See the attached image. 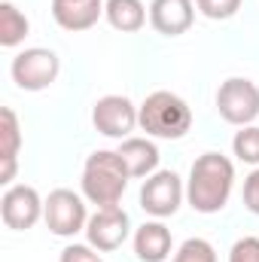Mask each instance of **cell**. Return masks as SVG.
Wrapping results in <instances>:
<instances>
[{
    "mask_svg": "<svg viewBox=\"0 0 259 262\" xmlns=\"http://www.w3.org/2000/svg\"><path fill=\"white\" fill-rule=\"evenodd\" d=\"M119 156L128 168L131 180H146L149 174L159 171V162H162V152L149 137H125L119 143Z\"/></svg>",
    "mask_w": 259,
    "mask_h": 262,
    "instance_id": "cell-15",
    "label": "cell"
},
{
    "mask_svg": "<svg viewBox=\"0 0 259 262\" xmlns=\"http://www.w3.org/2000/svg\"><path fill=\"white\" fill-rule=\"evenodd\" d=\"M232 152L238 162L259 168V125H244L232 137Z\"/></svg>",
    "mask_w": 259,
    "mask_h": 262,
    "instance_id": "cell-18",
    "label": "cell"
},
{
    "mask_svg": "<svg viewBox=\"0 0 259 262\" xmlns=\"http://www.w3.org/2000/svg\"><path fill=\"white\" fill-rule=\"evenodd\" d=\"M217 113L229 125H253L259 119V85L247 76H229L217 89Z\"/></svg>",
    "mask_w": 259,
    "mask_h": 262,
    "instance_id": "cell-4",
    "label": "cell"
},
{
    "mask_svg": "<svg viewBox=\"0 0 259 262\" xmlns=\"http://www.w3.org/2000/svg\"><path fill=\"white\" fill-rule=\"evenodd\" d=\"M131 244H134V256L140 262H168L174 250L171 229L162 220H146L143 226H137L131 235Z\"/></svg>",
    "mask_w": 259,
    "mask_h": 262,
    "instance_id": "cell-12",
    "label": "cell"
},
{
    "mask_svg": "<svg viewBox=\"0 0 259 262\" xmlns=\"http://www.w3.org/2000/svg\"><path fill=\"white\" fill-rule=\"evenodd\" d=\"M43 207H46V198H40V192L28 183H15V186H6V192L0 198V216H3V226L12 229V232H28L34 229L40 220H43Z\"/></svg>",
    "mask_w": 259,
    "mask_h": 262,
    "instance_id": "cell-9",
    "label": "cell"
},
{
    "mask_svg": "<svg viewBox=\"0 0 259 262\" xmlns=\"http://www.w3.org/2000/svg\"><path fill=\"white\" fill-rule=\"evenodd\" d=\"M229 262H259V238L256 235H244L232 244Z\"/></svg>",
    "mask_w": 259,
    "mask_h": 262,
    "instance_id": "cell-21",
    "label": "cell"
},
{
    "mask_svg": "<svg viewBox=\"0 0 259 262\" xmlns=\"http://www.w3.org/2000/svg\"><path fill=\"white\" fill-rule=\"evenodd\" d=\"M101 256L95 253V247L85 241V244H67L61 250V259L58 262H98Z\"/></svg>",
    "mask_w": 259,
    "mask_h": 262,
    "instance_id": "cell-22",
    "label": "cell"
},
{
    "mask_svg": "<svg viewBox=\"0 0 259 262\" xmlns=\"http://www.w3.org/2000/svg\"><path fill=\"white\" fill-rule=\"evenodd\" d=\"M18 149H21V125L12 107L0 110V183L12 186L18 171Z\"/></svg>",
    "mask_w": 259,
    "mask_h": 262,
    "instance_id": "cell-14",
    "label": "cell"
},
{
    "mask_svg": "<svg viewBox=\"0 0 259 262\" xmlns=\"http://www.w3.org/2000/svg\"><path fill=\"white\" fill-rule=\"evenodd\" d=\"M195 6L210 21H229L232 15H238L241 0H195Z\"/></svg>",
    "mask_w": 259,
    "mask_h": 262,
    "instance_id": "cell-20",
    "label": "cell"
},
{
    "mask_svg": "<svg viewBox=\"0 0 259 262\" xmlns=\"http://www.w3.org/2000/svg\"><path fill=\"white\" fill-rule=\"evenodd\" d=\"M128 168L119 149H95L82 165V195L95 207H116L128 189Z\"/></svg>",
    "mask_w": 259,
    "mask_h": 262,
    "instance_id": "cell-2",
    "label": "cell"
},
{
    "mask_svg": "<svg viewBox=\"0 0 259 262\" xmlns=\"http://www.w3.org/2000/svg\"><path fill=\"white\" fill-rule=\"evenodd\" d=\"M92 125L104 137L125 140L140 125V107H134V101L125 95H104L92 107Z\"/></svg>",
    "mask_w": 259,
    "mask_h": 262,
    "instance_id": "cell-8",
    "label": "cell"
},
{
    "mask_svg": "<svg viewBox=\"0 0 259 262\" xmlns=\"http://www.w3.org/2000/svg\"><path fill=\"white\" fill-rule=\"evenodd\" d=\"M235 189V162L223 152H201L189 168L186 201L195 213H220Z\"/></svg>",
    "mask_w": 259,
    "mask_h": 262,
    "instance_id": "cell-1",
    "label": "cell"
},
{
    "mask_svg": "<svg viewBox=\"0 0 259 262\" xmlns=\"http://www.w3.org/2000/svg\"><path fill=\"white\" fill-rule=\"evenodd\" d=\"M244 207L259 216V168H253L244 177Z\"/></svg>",
    "mask_w": 259,
    "mask_h": 262,
    "instance_id": "cell-23",
    "label": "cell"
},
{
    "mask_svg": "<svg viewBox=\"0 0 259 262\" xmlns=\"http://www.w3.org/2000/svg\"><path fill=\"white\" fill-rule=\"evenodd\" d=\"M43 220H46L49 232L58 235V238H73V235L85 232V226H89L85 195H79L73 189H52L46 195Z\"/></svg>",
    "mask_w": 259,
    "mask_h": 262,
    "instance_id": "cell-6",
    "label": "cell"
},
{
    "mask_svg": "<svg viewBox=\"0 0 259 262\" xmlns=\"http://www.w3.org/2000/svg\"><path fill=\"white\" fill-rule=\"evenodd\" d=\"M140 128L146 131V137L180 140L192 128V107L180 95L159 89L146 95L140 104Z\"/></svg>",
    "mask_w": 259,
    "mask_h": 262,
    "instance_id": "cell-3",
    "label": "cell"
},
{
    "mask_svg": "<svg viewBox=\"0 0 259 262\" xmlns=\"http://www.w3.org/2000/svg\"><path fill=\"white\" fill-rule=\"evenodd\" d=\"M104 18L110 21V28H116L122 34H134L146 25V6H143V0H107Z\"/></svg>",
    "mask_w": 259,
    "mask_h": 262,
    "instance_id": "cell-16",
    "label": "cell"
},
{
    "mask_svg": "<svg viewBox=\"0 0 259 262\" xmlns=\"http://www.w3.org/2000/svg\"><path fill=\"white\" fill-rule=\"evenodd\" d=\"M98 262H104V259H98Z\"/></svg>",
    "mask_w": 259,
    "mask_h": 262,
    "instance_id": "cell-24",
    "label": "cell"
},
{
    "mask_svg": "<svg viewBox=\"0 0 259 262\" xmlns=\"http://www.w3.org/2000/svg\"><path fill=\"white\" fill-rule=\"evenodd\" d=\"M107 0H52V18L64 31H89L101 21Z\"/></svg>",
    "mask_w": 259,
    "mask_h": 262,
    "instance_id": "cell-13",
    "label": "cell"
},
{
    "mask_svg": "<svg viewBox=\"0 0 259 262\" xmlns=\"http://www.w3.org/2000/svg\"><path fill=\"white\" fill-rule=\"evenodd\" d=\"M131 238V216L125 207H98L89 216L85 226V241L98 250V253H110L119 250L125 241Z\"/></svg>",
    "mask_w": 259,
    "mask_h": 262,
    "instance_id": "cell-10",
    "label": "cell"
},
{
    "mask_svg": "<svg viewBox=\"0 0 259 262\" xmlns=\"http://www.w3.org/2000/svg\"><path fill=\"white\" fill-rule=\"evenodd\" d=\"M186 198V186L177 171H156L140 186V207L153 220H168L180 210Z\"/></svg>",
    "mask_w": 259,
    "mask_h": 262,
    "instance_id": "cell-7",
    "label": "cell"
},
{
    "mask_svg": "<svg viewBox=\"0 0 259 262\" xmlns=\"http://www.w3.org/2000/svg\"><path fill=\"white\" fill-rule=\"evenodd\" d=\"M195 3L192 0H153L149 3V25L162 37H180L192 28Z\"/></svg>",
    "mask_w": 259,
    "mask_h": 262,
    "instance_id": "cell-11",
    "label": "cell"
},
{
    "mask_svg": "<svg viewBox=\"0 0 259 262\" xmlns=\"http://www.w3.org/2000/svg\"><path fill=\"white\" fill-rule=\"evenodd\" d=\"M28 31H31L28 15H25L15 3L3 0V3H0V46H3V49H15L18 43H25Z\"/></svg>",
    "mask_w": 259,
    "mask_h": 262,
    "instance_id": "cell-17",
    "label": "cell"
},
{
    "mask_svg": "<svg viewBox=\"0 0 259 262\" xmlns=\"http://www.w3.org/2000/svg\"><path fill=\"white\" fill-rule=\"evenodd\" d=\"M171 262H217V250L207 238H186Z\"/></svg>",
    "mask_w": 259,
    "mask_h": 262,
    "instance_id": "cell-19",
    "label": "cell"
},
{
    "mask_svg": "<svg viewBox=\"0 0 259 262\" xmlns=\"http://www.w3.org/2000/svg\"><path fill=\"white\" fill-rule=\"evenodd\" d=\"M9 73H12V82L21 92H43V89H49L58 79L61 58L52 49H46V46H31V49H21L12 58Z\"/></svg>",
    "mask_w": 259,
    "mask_h": 262,
    "instance_id": "cell-5",
    "label": "cell"
}]
</instances>
